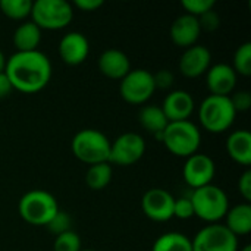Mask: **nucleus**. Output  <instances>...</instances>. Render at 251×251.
I'll list each match as a JSON object with an SVG mask.
<instances>
[{
  "instance_id": "obj_1",
  "label": "nucleus",
  "mask_w": 251,
  "mask_h": 251,
  "mask_svg": "<svg viewBox=\"0 0 251 251\" xmlns=\"http://www.w3.org/2000/svg\"><path fill=\"white\" fill-rule=\"evenodd\" d=\"M4 74L13 90L34 94L41 91L51 79L50 59L40 50L16 51L6 59Z\"/></svg>"
},
{
  "instance_id": "obj_2",
  "label": "nucleus",
  "mask_w": 251,
  "mask_h": 251,
  "mask_svg": "<svg viewBox=\"0 0 251 251\" xmlns=\"http://www.w3.org/2000/svg\"><path fill=\"white\" fill-rule=\"evenodd\" d=\"M160 141L169 153L176 157H190L199 153L201 144V134L191 121L169 122L162 132Z\"/></svg>"
},
{
  "instance_id": "obj_3",
  "label": "nucleus",
  "mask_w": 251,
  "mask_h": 251,
  "mask_svg": "<svg viewBox=\"0 0 251 251\" xmlns=\"http://www.w3.org/2000/svg\"><path fill=\"white\" fill-rule=\"evenodd\" d=\"M237 112L231 103L229 96H207L199 107V121L201 126L212 134H222L228 131Z\"/></svg>"
},
{
  "instance_id": "obj_4",
  "label": "nucleus",
  "mask_w": 251,
  "mask_h": 251,
  "mask_svg": "<svg viewBox=\"0 0 251 251\" xmlns=\"http://www.w3.org/2000/svg\"><path fill=\"white\" fill-rule=\"evenodd\" d=\"M190 200L193 203L194 216L210 224H218L229 210V200L226 193L218 185H206L193 190Z\"/></svg>"
},
{
  "instance_id": "obj_5",
  "label": "nucleus",
  "mask_w": 251,
  "mask_h": 251,
  "mask_svg": "<svg viewBox=\"0 0 251 251\" xmlns=\"http://www.w3.org/2000/svg\"><path fill=\"white\" fill-rule=\"evenodd\" d=\"M18 212L26 224L32 226H47L59 212V204L54 196L49 191L31 190L21 197Z\"/></svg>"
},
{
  "instance_id": "obj_6",
  "label": "nucleus",
  "mask_w": 251,
  "mask_h": 251,
  "mask_svg": "<svg viewBox=\"0 0 251 251\" xmlns=\"http://www.w3.org/2000/svg\"><path fill=\"white\" fill-rule=\"evenodd\" d=\"M71 150L78 160L91 166L109 162L110 141L101 131L85 128L74 135Z\"/></svg>"
},
{
  "instance_id": "obj_7",
  "label": "nucleus",
  "mask_w": 251,
  "mask_h": 251,
  "mask_svg": "<svg viewBox=\"0 0 251 251\" xmlns=\"http://www.w3.org/2000/svg\"><path fill=\"white\" fill-rule=\"evenodd\" d=\"M74 18V7L66 0H37L32 1L31 21L40 29L66 28Z\"/></svg>"
},
{
  "instance_id": "obj_8",
  "label": "nucleus",
  "mask_w": 251,
  "mask_h": 251,
  "mask_svg": "<svg viewBox=\"0 0 251 251\" xmlns=\"http://www.w3.org/2000/svg\"><path fill=\"white\" fill-rule=\"evenodd\" d=\"M156 91L153 74L147 69H131L119 85L121 97L129 104H144Z\"/></svg>"
},
{
  "instance_id": "obj_9",
  "label": "nucleus",
  "mask_w": 251,
  "mask_h": 251,
  "mask_svg": "<svg viewBox=\"0 0 251 251\" xmlns=\"http://www.w3.org/2000/svg\"><path fill=\"white\" fill-rule=\"evenodd\" d=\"M193 251H238V238L222 224H210L201 228L194 240Z\"/></svg>"
},
{
  "instance_id": "obj_10",
  "label": "nucleus",
  "mask_w": 251,
  "mask_h": 251,
  "mask_svg": "<svg viewBox=\"0 0 251 251\" xmlns=\"http://www.w3.org/2000/svg\"><path fill=\"white\" fill-rule=\"evenodd\" d=\"M146 153V141L137 132H125L110 143L109 163L116 166L135 165Z\"/></svg>"
},
{
  "instance_id": "obj_11",
  "label": "nucleus",
  "mask_w": 251,
  "mask_h": 251,
  "mask_svg": "<svg viewBox=\"0 0 251 251\" xmlns=\"http://www.w3.org/2000/svg\"><path fill=\"white\" fill-rule=\"evenodd\" d=\"M216 174V165L212 160L210 156L204 153H196L190 157H187L184 168H182V176L188 187L197 190L206 185H210Z\"/></svg>"
},
{
  "instance_id": "obj_12",
  "label": "nucleus",
  "mask_w": 251,
  "mask_h": 251,
  "mask_svg": "<svg viewBox=\"0 0 251 251\" xmlns=\"http://www.w3.org/2000/svg\"><path fill=\"white\" fill-rule=\"evenodd\" d=\"M175 197L163 188H150L141 199L143 213L154 222H166L174 218Z\"/></svg>"
},
{
  "instance_id": "obj_13",
  "label": "nucleus",
  "mask_w": 251,
  "mask_h": 251,
  "mask_svg": "<svg viewBox=\"0 0 251 251\" xmlns=\"http://www.w3.org/2000/svg\"><path fill=\"white\" fill-rule=\"evenodd\" d=\"M90 54V41L88 38L78 31L65 34L59 41V56L60 59L71 66L81 65Z\"/></svg>"
},
{
  "instance_id": "obj_14",
  "label": "nucleus",
  "mask_w": 251,
  "mask_h": 251,
  "mask_svg": "<svg viewBox=\"0 0 251 251\" xmlns=\"http://www.w3.org/2000/svg\"><path fill=\"white\" fill-rule=\"evenodd\" d=\"M160 107L168 122H181V121H190V116L196 109V103L188 91L175 90L165 97L163 104Z\"/></svg>"
},
{
  "instance_id": "obj_15",
  "label": "nucleus",
  "mask_w": 251,
  "mask_h": 251,
  "mask_svg": "<svg viewBox=\"0 0 251 251\" xmlns=\"http://www.w3.org/2000/svg\"><path fill=\"white\" fill-rule=\"evenodd\" d=\"M212 54L207 47L194 44L184 50L179 59V71L187 78H197L207 72L210 68Z\"/></svg>"
},
{
  "instance_id": "obj_16",
  "label": "nucleus",
  "mask_w": 251,
  "mask_h": 251,
  "mask_svg": "<svg viewBox=\"0 0 251 251\" xmlns=\"http://www.w3.org/2000/svg\"><path fill=\"white\" fill-rule=\"evenodd\" d=\"M237 74L228 63H216L206 72L207 88L212 96H229L237 85Z\"/></svg>"
},
{
  "instance_id": "obj_17",
  "label": "nucleus",
  "mask_w": 251,
  "mask_h": 251,
  "mask_svg": "<svg viewBox=\"0 0 251 251\" xmlns=\"http://www.w3.org/2000/svg\"><path fill=\"white\" fill-rule=\"evenodd\" d=\"M201 34L199 21L196 16L184 13L178 16L171 25V40L175 46L188 49L194 46Z\"/></svg>"
},
{
  "instance_id": "obj_18",
  "label": "nucleus",
  "mask_w": 251,
  "mask_h": 251,
  "mask_svg": "<svg viewBox=\"0 0 251 251\" xmlns=\"http://www.w3.org/2000/svg\"><path fill=\"white\" fill-rule=\"evenodd\" d=\"M99 69L104 76L121 81L131 71V62L122 50L109 49L100 54Z\"/></svg>"
},
{
  "instance_id": "obj_19",
  "label": "nucleus",
  "mask_w": 251,
  "mask_h": 251,
  "mask_svg": "<svg viewBox=\"0 0 251 251\" xmlns=\"http://www.w3.org/2000/svg\"><path fill=\"white\" fill-rule=\"evenodd\" d=\"M226 151L229 157L243 166L251 165V134L247 129L231 132L226 140Z\"/></svg>"
},
{
  "instance_id": "obj_20",
  "label": "nucleus",
  "mask_w": 251,
  "mask_h": 251,
  "mask_svg": "<svg viewBox=\"0 0 251 251\" xmlns=\"http://www.w3.org/2000/svg\"><path fill=\"white\" fill-rule=\"evenodd\" d=\"M225 226L238 238L251 232V206L250 203H241L231 207L225 215Z\"/></svg>"
},
{
  "instance_id": "obj_21",
  "label": "nucleus",
  "mask_w": 251,
  "mask_h": 251,
  "mask_svg": "<svg viewBox=\"0 0 251 251\" xmlns=\"http://www.w3.org/2000/svg\"><path fill=\"white\" fill-rule=\"evenodd\" d=\"M40 43H41V29L32 21H26L21 24L13 32V46L16 47V51L38 50Z\"/></svg>"
},
{
  "instance_id": "obj_22",
  "label": "nucleus",
  "mask_w": 251,
  "mask_h": 251,
  "mask_svg": "<svg viewBox=\"0 0 251 251\" xmlns=\"http://www.w3.org/2000/svg\"><path fill=\"white\" fill-rule=\"evenodd\" d=\"M138 121H140V125L147 132L153 134L159 140L162 137V132L165 131V128L169 124L162 107H159L156 104L143 106L138 112Z\"/></svg>"
},
{
  "instance_id": "obj_23",
  "label": "nucleus",
  "mask_w": 251,
  "mask_h": 251,
  "mask_svg": "<svg viewBox=\"0 0 251 251\" xmlns=\"http://www.w3.org/2000/svg\"><path fill=\"white\" fill-rule=\"evenodd\" d=\"M112 175H113V169L109 162L91 165L85 174V184L93 191H100L110 184Z\"/></svg>"
},
{
  "instance_id": "obj_24",
  "label": "nucleus",
  "mask_w": 251,
  "mask_h": 251,
  "mask_svg": "<svg viewBox=\"0 0 251 251\" xmlns=\"http://www.w3.org/2000/svg\"><path fill=\"white\" fill-rule=\"evenodd\" d=\"M151 251H193L191 240L181 232H166L160 235Z\"/></svg>"
},
{
  "instance_id": "obj_25",
  "label": "nucleus",
  "mask_w": 251,
  "mask_h": 251,
  "mask_svg": "<svg viewBox=\"0 0 251 251\" xmlns=\"http://www.w3.org/2000/svg\"><path fill=\"white\" fill-rule=\"evenodd\" d=\"M32 1L31 0H0V10L4 16L22 21L31 16Z\"/></svg>"
},
{
  "instance_id": "obj_26",
  "label": "nucleus",
  "mask_w": 251,
  "mask_h": 251,
  "mask_svg": "<svg viewBox=\"0 0 251 251\" xmlns=\"http://www.w3.org/2000/svg\"><path fill=\"white\" fill-rule=\"evenodd\" d=\"M237 75L250 76L251 75V43H243L234 53V66Z\"/></svg>"
},
{
  "instance_id": "obj_27",
  "label": "nucleus",
  "mask_w": 251,
  "mask_h": 251,
  "mask_svg": "<svg viewBox=\"0 0 251 251\" xmlns=\"http://www.w3.org/2000/svg\"><path fill=\"white\" fill-rule=\"evenodd\" d=\"M81 238L76 232L68 231L56 235L53 251H81Z\"/></svg>"
},
{
  "instance_id": "obj_28",
  "label": "nucleus",
  "mask_w": 251,
  "mask_h": 251,
  "mask_svg": "<svg viewBox=\"0 0 251 251\" xmlns=\"http://www.w3.org/2000/svg\"><path fill=\"white\" fill-rule=\"evenodd\" d=\"M215 4H216L215 0H182L181 1V6L185 9V12L196 18L212 10Z\"/></svg>"
},
{
  "instance_id": "obj_29",
  "label": "nucleus",
  "mask_w": 251,
  "mask_h": 251,
  "mask_svg": "<svg viewBox=\"0 0 251 251\" xmlns=\"http://www.w3.org/2000/svg\"><path fill=\"white\" fill-rule=\"evenodd\" d=\"M71 224H72L71 216L66 212H63V210L59 209V212L53 216V219L49 222V225L46 228L49 231H51L54 235H60L63 232L71 231Z\"/></svg>"
},
{
  "instance_id": "obj_30",
  "label": "nucleus",
  "mask_w": 251,
  "mask_h": 251,
  "mask_svg": "<svg viewBox=\"0 0 251 251\" xmlns=\"http://www.w3.org/2000/svg\"><path fill=\"white\" fill-rule=\"evenodd\" d=\"M193 216H194V209H193V203H191L190 197L175 199V203H174V218L185 221V219H190Z\"/></svg>"
},
{
  "instance_id": "obj_31",
  "label": "nucleus",
  "mask_w": 251,
  "mask_h": 251,
  "mask_svg": "<svg viewBox=\"0 0 251 251\" xmlns=\"http://www.w3.org/2000/svg\"><path fill=\"white\" fill-rule=\"evenodd\" d=\"M199 21V25H200V29L201 31H207V32H213L219 28L221 25V18L219 15L212 9L206 13H203L201 16L197 18Z\"/></svg>"
},
{
  "instance_id": "obj_32",
  "label": "nucleus",
  "mask_w": 251,
  "mask_h": 251,
  "mask_svg": "<svg viewBox=\"0 0 251 251\" xmlns=\"http://www.w3.org/2000/svg\"><path fill=\"white\" fill-rule=\"evenodd\" d=\"M231 99V103L235 109V112H247L251 107V93L247 90H240L237 93H234Z\"/></svg>"
},
{
  "instance_id": "obj_33",
  "label": "nucleus",
  "mask_w": 251,
  "mask_h": 251,
  "mask_svg": "<svg viewBox=\"0 0 251 251\" xmlns=\"http://www.w3.org/2000/svg\"><path fill=\"white\" fill-rule=\"evenodd\" d=\"M174 79H175L174 74L168 69H160L157 74H153L154 85H156V88H160V90H168L169 87H172Z\"/></svg>"
},
{
  "instance_id": "obj_34",
  "label": "nucleus",
  "mask_w": 251,
  "mask_h": 251,
  "mask_svg": "<svg viewBox=\"0 0 251 251\" xmlns=\"http://www.w3.org/2000/svg\"><path fill=\"white\" fill-rule=\"evenodd\" d=\"M238 191L241 194V197L246 200V203L251 201V171L247 169L246 172H243V175L238 179Z\"/></svg>"
},
{
  "instance_id": "obj_35",
  "label": "nucleus",
  "mask_w": 251,
  "mask_h": 251,
  "mask_svg": "<svg viewBox=\"0 0 251 251\" xmlns=\"http://www.w3.org/2000/svg\"><path fill=\"white\" fill-rule=\"evenodd\" d=\"M74 6L84 12H94L96 9L103 6V0H75Z\"/></svg>"
},
{
  "instance_id": "obj_36",
  "label": "nucleus",
  "mask_w": 251,
  "mask_h": 251,
  "mask_svg": "<svg viewBox=\"0 0 251 251\" xmlns=\"http://www.w3.org/2000/svg\"><path fill=\"white\" fill-rule=\"evenodd\" d=\"M12 91H13V87H12V84H10L7 75L4 74V71L0 72V99L7 97Z\"/></svg>"
},
{
  "instance_id": "obj_37",
  "label": "nucleus",
  "mask_w": 251,
  "mask_h": 251,
  "mask_svg": "<svg viewBox=\"0 0 251 251\" xmlns=\"http://www.w3.org/2000/svg\"><path fill=\"white\" fill-rule=\"evenodd\" d=\"M4 65H6V57H4L3 51L0 50V72L4 71Z\"/></svg>"
},
{
  "instance_id": "obj_38",
  "label": "nucleus",
  "mask_w": 251,
  "mask_h": 251,
  "mask_svg": "<svg viewBox=\"0 0 251 251\" xmlns=\"http://www.w3.org/2000/svg\"><path fill=\"white\" fill-rule=\"evenodd\" d=\"M240 251H251V246L250 244H247V246H244V247H243Z\"/></svg>"
},
{
  "instance_id": "obj_39",
  "label": "nucleus",
  "mask_w": 251,
  "mask_h": 251,
  "mask_svg": "<svg viewBox=\"0 0 251 251\" xmlns=\"http://www.w3.org/2000/svg\"><path fill=\"white\" fill-rule=\"evenodd\" d=\"M81 251H96V250H91V249H87V250H81Z\"/></svg>"
}]
</instances>
